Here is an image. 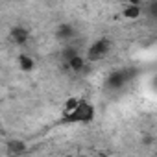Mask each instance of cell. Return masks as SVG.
I'll return each mask as SVG.
<instances>
[{"label":"cell","instance_id":"obj_3","mask_svg":"<svg viewBox=\"0 0 157 157\" xmlns=\"http://www.w3.org/2000/svg\"><path fill=\"white\" fill-rule=\"evenodd\" d=\"M135 76H137V72H135L133 68H120V70H115V72L109 74L107 82H105V83H107V89L118 91V89H122L126 83H129Z\"/></svg>","mask_w":157,"mask_h":157},{"label":"cell","instance_id":"obj_9","mask_svg":"<svg viewBox=\"0 0 157 157\" xmlns=\"http://www.w3.org/2000/svg\"><path fill=\"white\" fill-rule=\"evenodd\" d=\"M17 61H19V67H21V70H24V72H32V70L35 68V61H33V59H32L28 54H19Z\"/></svg>","mask_w":157,"mask_h":157},{"label":"cell","instance_id":"obj_8","mask_svg":"<svg viewBox=\"0 0 157 157\" xmlns=\"http://www.w3.org/2000/svg\"><path fill=\"white\" fill-rule=\"evenodd\" d=\"M28 150V146H26V142L24 140H10L8 142V153H11V155H22L24 151Z\"/></svg>","mask_w":157,"mask_h":157},{"label":"cell","instance_id":"obj_12","mask_svg":"<svg viewBox=\"0 0 157 157\" xmlns=\"http://www.w3.org/2000/svg\"><path fill=\"white\" fill-rule=\"evenodd\" d=\"M124 2L126 4H139L140 6V0H124Z\"/></svg>","mask_w":157,"mask_h":157},{"label":"cell","instance_id":"obj_7","mask_svg":"<svg viewBox=\"0 0 157 157\" xmlns=\"http://www.w3.org/2000/svg\"><path fill=\"white\" fill-rule=\"evenodd\" d=\"M122 15H124V19H128V21H137V19L142 15V8H140L139 4H126L124 10H122Z\"/></svg>","mask_w":157,"mask_h":157},{"label":"cell","instance_id":"obj_5","mask_svg":"<svg viewBox=\"0 0 157 157\" xmlns=\"http://www.w3.org/2000/svg\"><path fill=\"white\" fill-rule=\"evenodd\" d=\"M68 68V72H76V74H83L89 70V61L82 56V54H78L74 57H70L68 61H63Z\"/></svg>","mask_w":157,"mask_h":157},{"label":"cell","instance_id":"obj_6","mask_svg":"<svg viewBox=\"0 0 157 157\" xmlns=\"http://www.w3.org/2000/svg\"><path fill=\"white\" fill-rule=\"evenodd\" d=\"M76 37V30H74V26L72 24H59L57 28H56V39L57 41H72Z\"/></svg>","mask_w":157,"mask_h":157},{"label":"cell","instance_id":"obj_4","mask_svg":"<svg viewBox=\"0 0 157 157\" xmlns=\"http://www.w3.org/2000/svg\"><path fill=\"white\" fill-rule=\"evenodd\" d=\"M10 41L17 46H24L28 41H30V30L26 26H13L10 30Z\"/></svg>","mask_w":157,"mask_h":157},{"label":"cell","instance_id":"obj_2","mask_svg":"<svg viewBox=\"0 0 157 157\" xmlns=\"http://www.w3.org/2000/svg\"><path fill=\"white\" fill-rule=\"evenodd\" d=\"M111 50V39L107 37H102V39H96L89 48H87V54H85V59L89 63H96V61H102Z\"/></svg>","mask_w":157,"mask_h":157},{"label":"cell","instance_id":"obj_10","mask_svg":"<svg viewBox=\"0 0 157 157\" xmlns=\"http://www.w3.org/2000/svg\"><path fill=\"white\" fill-rule=\"evenodd\" d=\"M144 11H146L151 19H155V17H157V2H155V0H151V2H150L146 8H142V13H144Z\"/></svg>","mask_w":157,"mask_h":157},{"label":"cell","instance_id":"obj_1","mask_svg":"<svg viewBox=\"0 0 157 157\" xmlns=\"http://www.w3.org/2000/svg\"><path fill=\"white\" fill-rule=\"evenodd\" d=\"M94 118V105L87 100H78L76 107L63 115V122L65 124H89Z\"/></svg>","mask_w":157,"mask_h":157},{"label":"cell","instance_id":"obj_13","mask_svg":"<svg viewBox=\"0 0 157 157\" xmlns=\"http://www.w3.org/2000/svg\"><path fill=\"white\" fill-rule=\"evenodd\" d=\"M17 2H22V0H17Z\"/></svg>","mask_w":157,"mask_h":157},{"label":"cell","instance_id":"obj_11","mask_svg":"<svg viewBox=\"0 0 157 157\" xmlns=\"http://www.w3.org/2000/svg\"><path fill=\"white\" fill-rule=\"evenodd\" d=\"M76 104H78V100H76V98H70V100H67V102H65V107H63V115L70 113V111L76 107Z\"/></svg>","mask_w":157,"mask_h":157}]
</instances>
